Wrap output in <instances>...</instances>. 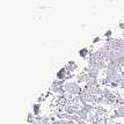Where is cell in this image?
I'll use <instances>...</instances> for the list:
<instances>
[{
    "label": "cell",
    "instance_id": "cell-1",
    "mask_svg": "<svg viewBox=\"0 0 124 124\" xmlns=\"http://www.w3.org/2000/svg\"><path fill=\"white\" fill-rule=\"evenodd\" d=\"M93 107L92 106H91V104H84V110H85V111H86V113H91V111H93Z\"/></svg>",
    "mask_w": 124,
    "mask_h": 124
}]
</instances>
